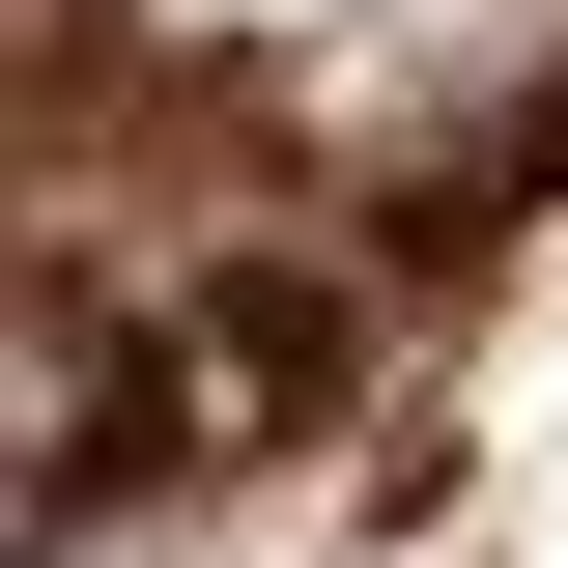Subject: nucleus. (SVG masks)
Here are the masks:
<instances>
[{
  "mask_svg": "<svg viewBox=\"0 0 568 568\" xmlns=\"http://www.w3.org/2000/svg\"><path fill=\"white\" fill-rule=\"evenodd\" d=\"M171 29H227V58H256V29H342V0H171Z\"/></svg>",
  "mask_w": 568,
  "mask_h": 568,
  "instance_id": "1",
  "label": "nucleus"
}]
</instances>
